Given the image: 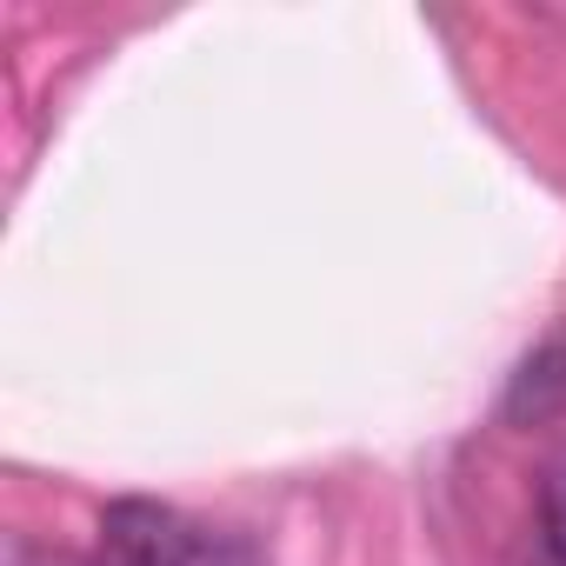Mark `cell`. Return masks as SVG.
Here are the masks:
<instances>
[{
    "label": "cell",
    "mask_w": 566,
    "mask_h": 566,
    "mask_svg": "<svg viewBox=\"0 0 566 566\" xmlns=\"http://www.w3.org/2000/svg\"><path fill=\"white\" fill-rule=\"evenodd\" d=\"M94 566H260V553L240 533L207 526L167 500H114L101 513Z\"/></svg>",
    "instance_id": "6da1fadb"
},
{
    "label": "cell",
    "mask_w": 566,
    "mask_h": 566,
    "mask_svg": "<svg viewBox=\"0 0 566 566\" xmlns=\"http://www.w3.org/2000/svg\"><path fill=\"white\" fill-rule=\"evenodd\" d=\"M566 400V340H546L526 367H520V380H513V394H506V413L513 420H539V413H553Z\"/></svg>",
    "instance_id": "7a4b0ae2"
},
{
    "label": "cell",
    "mask_w": 566,
    "mask_h": 566,
    "mask_svg": "<svg viewBox=\"0 0 566 566\" xmlns=\"http://www.w3.org/2000/svg\"><path fill=\"white\" fill-rule=\"evenodd\" d=\"M539 520H546V546H553V559L566 566V460L546 473V486H539Z\"/></svg>",
    "instance_id": "3957f363"
},
{
    "label": "cell",
    "mask_w": 566,
    "mask_h": 566,
    "mask_svg": "<svg viewBox=\"0 0 566 566\" xmlns=\"http://www.w3.org/2000/svg\"><path fill=\"white\" fill-rule=\"evenodd\" d=\"M14 566H67V559H54V553H28V546H14Z\"/></svg>",
    "instance_id": "277c9868"
}]
</instances>
